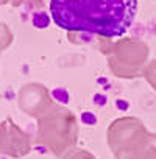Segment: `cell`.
I'll use <instances>...</instances> for the list:
<instances>
[{"mask_svg": "<svg viewBox=\"0 0 156 159\" xmlns=\"http://www.w3.org/2000/svg\"><path fill=\"white\" fill-rule=\"evenodd\" d=\"M137 0H50L53 22L67 31L123 36L134 22Z\"/></svg>", "mask_w": 156, "mask_h": 159, "instance_id": "obj_1", "label": "cell"}]
</instances>
